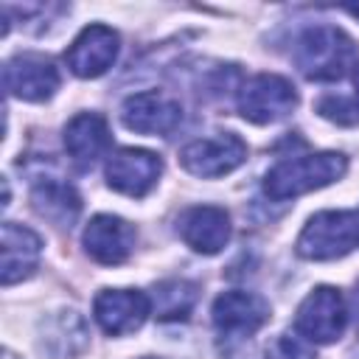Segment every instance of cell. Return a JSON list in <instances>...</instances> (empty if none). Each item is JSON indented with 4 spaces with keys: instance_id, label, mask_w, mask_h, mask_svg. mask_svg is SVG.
Returning a JSON list of instances; mask_svg holds the SVG:
<instances>
[{
    "instance_id": "15",
    "label": "cell",
    "mask_w": 359,
    "mask_h": 359,
    "mask_svg": "<svg viewBox=\"0 0 359 359\" xmlns=\"http://www.w3.org/2000/svg\"><path fill=\"white\" fill-rule=\"evenodd\" d=\"M0 252H3V286H11L34 275L42 252V238L22 224L6 222L0 230Z\"/></svg>"
},
{
    "instance_id": "18",
    "label": "cell",
    "mask_w": 359,
    "mask_h": 359,
    "mask_svg": "<svg viewBox=\"0 0 359 359\" xmlns=\"http://www.w3.org/2000/svg\"><path fill=\"white\" fill-rule=\"evenodd\" d=\"M196 303V283L191 280H163L154 286L151 311L157 320H185Z\"/></svg>"
},
{
    "instance_id": "6",
    "label": "cell",
    "mask_w": 359,
    "mask_h": 359,
    "mask_svg": "<svg viewBox=\"0 0 359 359\" xmlns=\"http://www.w3.org/2000/svg\"><path fill=\"white\" fill-rule=\"evenodd\" d=\"M244 160H247V143L233 132H224V135H216V137L191 140L180 151L182 168L188 174H194V177H202V180L224 177V174L236 171Z\"/></svg>"
},
{
    "instance_id": "14",
    "label": "cell",
    "mask_w": 359,
    "mask_h": 359,
    "mask_svg": "<svg viewBox=\"0 0 359 359\" xmlns=\"http://www.w3.org/2000/svg\"><path fill=\"white\" fill-rule=\"evenodd\" d=\"M180 238L191 250H196L202 255H216L230 238V216H227V210L216 208V205L188 208L180 216Z\"/></svg>"
},
{
    "instance_id": "11",
    "label": "cell",
    "mask_w": 359,
    "mask_h": 359,
    "mask_svg": "<svg viewBox=\"0 0 359 359\" xmlns=\"http://www.w3.org/2000/svg\"><path fill=\"white\" fill-rule=\"evenodd\" d=\"M121 121L132 132L157 137V135H168V132H174L180 126L182 107H180V101H174L165 93L146 90V93H135V95H129L123 101Z\"/></svg>"
},
{
    "instance_id": "5",
    "label": "cell",
    "mask_w": 359,
    "mask_h": 359,
    "mask_svg": "<svg viewBox=\"0 0 359 359\" xmlns=\"http://www.w3.org/2000/svg\"><path fill=\"white\" fill-rule=\"evenodd\" d=\"M345 323H348V309L342 294L334 286H317L314 292H309L294 314L297 334L317 345H328L339 339L345 331Z\"/></svg>"
},
{
    "instance_id": "23",
    "label": "cell",
    "mask_w": 359,
    "mask_h": 359,
    "mask_svg": "<svg viewBox=\"0 0 359 359\" xmlns=\"http://www.w3.org/2000/svg\"><path fill=\"white\" fill-rule=\"evenodd\" d=\"M348 11H351V14H353V17H359V6H351V8H348Z\"/></svg>"
},
{
    "instance_id": "2",
    "label": "cell",
    "mask_w": 359,
    "mask_h": 359,
    "mask_svg": "<svg viewBox=\"0 0 359 359\" xmlns=\"http://www.w3.org/2000/svg\"><path fill=\"white\" fill-rule=\"evenodd\" d=\"M359 247V210L314 213L297 236V255L309 261H334Z\"/></svg>"
},
{
    "instance_id": "13",
    "label": "cell",
    "mask_w": 359,
    "mask_h": 359,
    "mask_svg": "<svg viewBox=\"0 0 359 359\" xmlns=\"http://www.w3.org/2000/svg\"><path fill=\"white\" fill-rule=\"evenodd\" d=\"M3 81H6L8 95L36 104V101H48L59 90L62 79L50 59L25 53V56H14L11 62H6Z\"/></svg>"
},
{
    "instance_id": "16",
    "label": "cell",
    "mask_w": 359,
    "mask_h": 359,
    "mask_svg": "<svg viewBox=\"0 0 359 359\" xmlns=\"http://www.w3.org/2000/svg\"><path fill=\"white\" fill-rule=\"evenodd\" d=\"M112 143L109 126L95 112H81L65 126V149L79 165H93Z\"/></svg>"
},
{
    "instance_id": "22",
    "label": "cell",
    "mask_w": 359,
    "mask_h": 359,
    "mask_svg": "<svg viewBox=\"0 0 359 359\" xmlns=\"http://www.w3.org/2000/svg\"><path fill=\"white\" fill-rule=\"evenodd\" d=\"M353 84H356V95H359V65H356V70H353Z\"/></svg>"
},
{
    "instance_id": "19",
    "label": "cell",
    "mask_w": 359,
    "mask_h": 359,
    "mask_svg": "<svg viewBox=\"0 0 359 359\" xmlns=\"http://www.w3.org/2000/svg\"><path fill=\"white\" fill-rule=\"evenodd\" d=\"M266 359H314V353H311V348L300 339V334H297V337L280 334V337H275V339L269 342Z\"/></svg>"
},
{
    "instance_id": "20",
    "label": "cell",
    "mask_w": 359,
    "mask_h": 359,
    "mask_svg": "<svg viewBox=\"0 0 359 359\" xmlns=\"http://www.w3.org/2000/svg\"><path fill=\"white\" fill-rule=\"evenodd\" d=\"M317 112L328 121H337V123H359V104L342 98V95H328L317 104Z\"/></svg>"
},
{
    "instance_id": "7",
    "label": "cell",
    "mask_w": 359,
    "mask_h": 359,
    "mask_svg": "<svg viewBox=\"0 0 359 359\" xmlns=\"http://www.w3.org/2000/svg\"><path fill=\"white\" fill-rule=\"evenodd\" d=\"M151 314V297L137 289H101L93 300V317L109 337L137 331Z\"/></svg>"
},
{
    "instance_id": "24",
    "label": "cell",
    "mask_w": 359,
    "mask_h": 359,
    "mask_svg": "<svg viewBox=\"0 0 359 359\" xmlns=\"http://www.w3.org/2000/svg\"><path fill=\"white\" fill-rule=\"evenodd\" d=\"M146 359H154V356H146Z\"/></svg>"
},
{
    "instance_id": "3",
    "label": "cell",
    "mask_w": 359,
    "mask_h": 359,
    "mask_svg": "<svg viewBox=\"0 0 359 359\" xmlns=\"http://www.w3.org/2000/svg\"><path fill=\"white\" fill-rule=\"evenodd\" d=\"M353 39L334 25H314L300 34L294 62L311 81H334L353 59Z\"/></svg>"
},
{
    "instance_id": "9",
    "label": "cell",
    "mask_w": 359,
    "mask_h": 359,
    "mask_svg": "<svg viewBox=\"0 0 359 359\" xmlns=\"http://www.w3.org/2000/svg\"><path fill=\"white\" fill-rule=\"evenodd\" d=\"M163 174V160L146 149H118L107 160V182L123 196H146Z\"/></svg>"
},
{
    "instance_id": "21",
    "label": "cell",
    "mask_w": 359,
    "mask_h": 359,
    "mask_svg": "<svg viewBox=\"0 0 359 359\" xmlns=\"http://www.w3.org/2000/svg\"><path fill=\"white\" fill-rule=\"evenodd\" d=\"M351 317H353V325H356V331H359V283H356V289H353V294H351V311H348Z\"/></svg>"
},
{
    "instance_id": "4",
    "label": "cell",
    "mask_w": 359,
    "mask_h": 359,
    "mask_svg": "<svg viewBox=\"0 0 359 359\" xmlns=\"http://www.w3.org/2000/svg\"><path fill=\"white\" fill-rule=\"evenodd\" d=\"M236 104L244 121L264 126L283 121L297 107V90L292 87L289 79L278 73H258L241 84Z\"/></svg>"
},
{
    "instance_id": "10",
    "label": "cell",
    "mask_w": 359,
    "mask_h": 359,
    "mask_svg": "<svg viewBox=\"0 0 359 359\" xmlns=\"http://www.w3.org/2000/svg\"><path fill=\"white\" fill-rule=\"evenodd\" d=\"M135 238H137L135 227L126 219L112 216V213L93 216L81 233V244H84L87 255L104 266L123 264L135 250Z\"/></svg>"
},
{
    "instance_id": "12",
    "label": "cell",
    "mask_w": 359,
    "mask_h": 359,
    "mask_svg": "<svg viewBox=\"0 0 359 359\" xmlns=\"http://www.w3.org/2000/svg\"><path fill=\"white\" fill-rule=\"evenodd\" d=\"M118 42L121 39L109 25L93 22L70 42V48L65 53L67 67L79 79H98L112 67V62L118 56Z\"/></svg>"
},
{
    "instance_id": "17",
    "label": "cell",
    "mask_w": 359,
    "mask_h": 359,
    "mask_svg": "<svg viewBox=\"0 0 359 359\" xmlns=\"http://www.w3.org/2000/svg\"><path fill=\"white\" fill-rule=\"evenodd\" d=\"M31 205L42 219L53 222L56 227H70L81 213V196L76 194L73 185L59 180L36 182L31 191Z\"/></svg>"
},
{
    "instance_id": "1",
    "label": "cell",
    "mask_w": 359,
    "mask_h": 359,
    "mask_svg": "<svg viewBox=\"0 0 359 359\" xmlns=\"http://www.w3.org/2000/svg\"><path fill=\"white\" fill-rule=\"evenodd\" d=\"M345 171H348V160L339 151L303 154V157L280 160L275 168H269L264 177V191L269 199L286 202L300 194H309V191L337 182Z\"/></svg>"
},
{
    "instance_id": "8",
    "label": "cell",
    "mask_w": 359,
    "mask_h": 359,
    "mask_svg": "<svg viewBox=\"0 0 359 359\" xmlns=\"http://www.w3.org/2000/svg\"><path fill=\"white\" fill-rule=\"evenodd\" d=\"M213 325L222 337H252L269 323V303L255 292H222L210 309Z\"/></svg>"
}]
</instances>
